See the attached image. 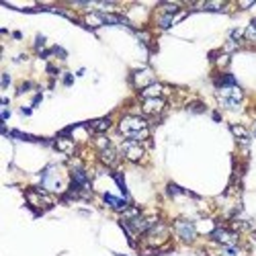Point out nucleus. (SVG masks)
Returning <instances> with one entry per match:
<instances>
[{
  "label": "nucleus",
  "instance_id": "nucleus-1",
  "mask_svg": "<svg viewBox=\"0 0 256 256\" xmlns=\"http://www.w3.org/2000/svg\"><path fill=\"white\" fill-rule=\"evenodd\" d=\"M119 131L127 137V140H133V142H142L146 140L150 131H148V123L142 117H135V115H125L121 123H119Z\"/></svg>",
  "mask_w": 256,
  "mask_h": 256
},
{
  "label": "nucleus",
  "instance_id": "nucleus-2",
  "mask_svg": "<svg viewBox=\"0 0 256 256\" xmlns=\"http://www.w3.org/2000/svg\"><path fill=\"white\" fill-rule=\"evenodd\" d=\"M219 94V103L223 107H228V109H234V107H238L242 103V90L238 86H230V88H219L217 90Z\"/></svg>",
  "mask_w": 256,
  "mask_h": 256
},
{
  "label": "nucleus",
  "instance_id": "nucleus-3",
  "mask_svg": "<svg viewBox=\"0 0 256 256\" xmlns=\"http://www.w3.org/2000/svg\"><path fill=\"white\" fill-rule=\"evenodd\" d=\"M144 236H146L150 246H160V244H164L168 240V228L164 226V223H154Z\"/></svg>",
  "mask_w": 256,
  "mask_h": 256
},
{
  "label": "nucleus",
  "instance_id": "nucleus-4",
  "mask_svg": "<svg viewBox=\"0 0 256 256\" xmlns=\"http://www.w3.org/2000/svg\"><path fill=\"white\" fill-rule=\"evenodd\" d=\"M174 232H176V236L187 244H191L197 238V230L189 219H176L174 221Z\"/></svg>",
  "mask_w": 256,
  "mask_h": 256
},
{
  "label": "nucleus",
  "instance_id": "nucleus-5",
  "mask_svg": "<svg viewBox=\"0 0 256 256\" xmlns=\"http://www.w3.org/2000/svg\"><path fill=\"white\" fill-rule=\"evenodd\" d=\"M211 238L217 244H223V246H236L238 244V234L234 230H226V228H215L211 232Z\"/></svg>",
  "mask_w": 256,
  "mask_h": 256
},
{
  "label": "nucleus",
  "instance_id": "nucleus-6",
  "mask_svg": "<svg viewBox=\"0 0 256 256\" xmlns=\"http://www.w3.org/2000/svg\"><path fill=\"white\" fill-rule=\"evenodd\" d=\"M121 154H123L127 160H131V162H137V160H142V156H144V148H142L140 142L125 140L123 146H121Z\"/></svg>",
  "mask_w": 256,
  "mask_h": 256
},
{
  "label": "nucleus",
  "instance_id": "nucleus-7",
  "mask_svg": "<svg viewBox=\"0 0 256 256\" xmlns=\"http://www.w3.org/2000/svg\"><path fill=\"white\" fill-rule=\"evenodd\" d=\"M27 197H29L31 203L37 205V211H41V209H45V207L51 205V197L45 193V191H41V189H37V191H29Z\"/></svg>",
  "mask_w": 256,
  "mask_h": 256
},
{
  "label": "nucleus",
  "instance_id": "nucleus-8",
  "mask_svg": "<svg viewBox=\"0 0 256 256\" xmlns=\"http://www.w3.org/2000/svg\"><path fill=\"white\" fill-rule=\"evenodd\" d=\"M164 99H144V105H142V109L146 115H160L164 111Z\"/></svg>",
  "mask_w": 256,
  "mask_h": 256
},
{
  "label": "nucleus",
  "instance_id": "nucleus-9",
  "mask_svg": "<svg viewBox=\"0 0 256 256\" xmlns=\"http://www.w3.org/2000/svg\"><path fill=\"white\" fill-rule=\"evenodd\" d=\"M133 84L137 88H148L150 86V84H154L152 82V72L150 70H137L135 74H133Z\"/></svg>",
  "mask_w": 256,
  "mask_h": 256
},
{
  "label": "nucleus",
  "instance_id": "nucleus-10",
  "mask_svg": "<svg viewBox=\"0 0 256 256\" xmlns=\"http://www.w3.org/2000/svg\"><path fill=\"white\" fill-rule=\"evenodd\" d=\"M99 158H101V162L107 164V166H115L117 164V160H119V150H115V148H107V150L99 152Z\"/></svg>",
  "mask_w": 256,
  "mask_h": 256
},
{
  "label": "nucleus",
  "instance_id": "nucleus-11",
  "mask_svg": "<svg viewBox=\"0 0 256 256\" xmlns=\"http://www.w3.org/2000/svg\"><path fill=\"white\" fill-rule=\"evenodd\" d=\"M103 199H105L107 205L113 207V209H117V211H125V209H127V201L121 199V197H115V195H111V193H105Z\"/></svg>",
  "mask_w": 256,
  "mask_h": 256
},
{
  "label": "nucleus",
  "instance_id": "nucleus-12",
  "mask_svg": "<svg viewBox=\"0 0 256 256\" xmlns=\"http://www.w3.org/2000/svg\"><path fill=\"white\" fill-rule=\"evenodd\" d=\"M56 148L60 152H64V154H74V142L70 140V137H66V135H60L58 140H56Z\"/></svg>",
  "mask_w": 256,
  "mask_h": 256
},
{
  "label": "nucleus",
  "instance_id": "nucleus-13",
  "mask_svg": "<svg viewBox=\"0 0 256 256\" xmlns=\"http://www.w3.org/2000/svg\"><path fill=\"white\" fill-rule=\"evenodd\" d=\"M162 92H164V88L160 86L158 82H154V84H150L148 88L142 90V97H144V99H162Z\"/></svg>",
  "mask_w": 256,
  "mask_h": 256
},
{
  "label": "nucleus",
  "instance_id": "nucleus-14",
  "mask_svg": "<svg viewBox=\"0 0 256 256\" xmlns=\"http://www.w3.org/2000/svg\"><path fill=\"white\" fill-rule=\"evenodd\" d=\"M215 86L217 90L219 88H230V86H236V78L232 76V74H221V76L215 78Z\"/></svg>",
  "mask_w": 256,
  "mask_h": 256
},
{
  "label": "nucleus",
  "instance_id": "nucleus-15",
  "mask_svg": "<svg viewBox=\"0 0 256 256\" xmlns=\"http://www.w3.org/2000/svg\"><path fill=\"white\" fill-rule=\"evenodd\" d=\"M88 127H90L92 131H97L99 135H103V133L111 127V119H97V121H90Z\"/></svg>",
  "mask_w": 256,
  "mask_h": 256
},
{
  "label": "nucleus",
  "instance_id": "nucleus-16",
  "mask_svg": "<svg viewBox=\"0 0 256 256\" xmlns=\"http://www.w3.org/2000/svg\"><path fill=\"white\" fill-rule=\"evenodd\" d=\"M103 23H105V21H103V13H90V15L84 17V25H86V27H99Z\"/></svg>",
  "mask_w": 256,
  "mask_h": 256
},
{
  "label": "nucleus",
  "instance_id": "nucleus-17",
  "mask_svg": "<svg viewBox=\"0 0 256 256\" xmlns=\"http://www.w3.org/2000/svg\"><path fill=\"white\" fill-rule=\"evenodd\" d=\"M232 133L236 135V140H240V142L248 144V140H250V133L246 131V127H242V125H232Z\"/></svg>",
  "mask_w": 256,
  "mask_h": 256
},
{
  "label": "nucleus",
  "instance_id": "nucleus-18",
  "mask_svg": "<svg viewBox=\"0 0 256 256\" xmlns=\"http://www.w3.org/2000/svg\"><path fill=\"white\" fill-rule=\"evenodd\" d=\"M244 37H246L248 41H252V43H256V19L246 27V31H244Z\"/></svg>",
  "mask_w": 256,
  "mask_h": 256
},
{
  "label": "nucleus",
  "instance_id": "nucleus-19",
  "mask_svg": "<svg viewBox=\"0 0 256 256\" xmlns=\"http://www.w3.org/2000/svg\"><path fill=\"white\" fill-rule=\"evenodd\" d=\"M172 23H174V15H168V13H164V15H160V17H158V25L162 27V29L170 27Z\"/></svg>",
  "mask_w": 256,
  "mask_h": 256
},
{
  "label": "nucleus",
  "instance_id": "nucleus-20",
  "mask_svg": "<svg viewBox=\"0 0 256 256\" xmlns=\"http://www.w3.org/2000/svg\"><path fill=\"white\" fill-rule=\"evenodd\" d=\"M94 144H97V148H99V152L107 150V148H111V142L107 140L105 135H97V140H94Z\"/></svg>",
  "mask_w": 256,
  "mask_h": 256
},
{
  "label": "nucleus",
  "instance_id": "nucleus-21",
  "mask_svg": "<svg viewBox=\"0 0 256 256\" xmlns=\"http://www.w3.org/2000/svg\"><path fill=\"white\" fill-rule=\"evenodd\" d=\"M201 8H207V10H221V8H223V2H209V4H203Z\"/></svg>",
  "mask_w": 256,
  "mask_h": 256
},
{
  "label": "nucleus",
  "instance_id": "nucleus-22",
  "mask_svg": "<svg viewBox=\"0 0 256 256\" xmlns=\"http://www.w3.org/2000/svg\"><path fill=\"white\" fill-rule=\"evenodd\" d=\"M51 51H53V53H56V56H60V58H66V51H64L62 47H53Z\"/></svg>",
  "mask_w": 256,
  "mask_h": 256
},
{
  "label": "nucleus",
  "instance_id": "nucleus-23",
  "mask_svg": "<svg viewBox=\"0 0 256 256\" xmlns=\"http://www.w3.org/2000/svg\"><path fill=\"white\" fill-rule=\"evenodd\" d=\"M8 84H10V76L8 74H2V88H6Z\"/></svg>",
  "mask_w": 256,
  "mask_h": 256
},
{
  "label": "nucleus",
  "instance_id": "nucleus-24",
  "mask_svg": "<svg viewBox=\"0 0 256 256\" xmlns=\"http://www.w3.org/2000/svg\"><path fill=\"white\" fill-rule=\"evenodd\" d=\"M191 109H193V111H205V105H203V103H199V105H193Z\"/></svg>",
  "mask_w": 256,
  "mask_h": 256
},
{
  "label": "nucleus",
  "instance_id": "nucleus-25",
  "mask_svg": "<svg viewBox=\"0 0 256 256\" xmlns=\"http://www.w3.org/2000/svg\"><path fill=\"white\" fill-rule=\"evenodd\" d=\"M29 88H31V84H29V82H25V84H23V86H21V88H19V94H23V92H27Z\"/></svg>",
  "mask_w": 256,
  "mask_h": 256
},
{
  "label": "nucleus",
  "instance_id": "nucleus-26",
  "mask_svg": "<svg viewBox=\"0 0 256 256\" xmlns=\"http://www.w3.org/2000/svg\"><path fill=\"white\" fill-rule=\"evenodd\" d=\"M72 82H74V78L70 76V74H66V76H64V84H68V86H70Z\"/></svg>",
  "mask_w": 256,
  "mask_h": 256
},
{
  "label": "nucleus",
  "instance_id": "nucleus-27",
  "mask_svg": "<svg viewBox=\"0 0 256 256\" xmlns=\"http://www.w3.org/2000/svg\"><path fill=\"white\" fill-rule=\"evenodd\" d=\"M43 41H45V39L39 35V37H37V41H35V45H37V47H41V45H43Z\"/></svg>",
  "mask_w": 256,
  "mask_h": 256
},
{
  "label": "nucleus",
  "instance_id": "nucleus-28",
  "mask_svg": "<svg viewBox=\"0 0 256 256\" xmlns=\"http://www.w3.org/2000/svg\"><path fill=\"white\" fill-rule=\"evenodd\" d=\"M47 72L51 74V76H56V74H58V68H53V66H49V68H47Z\"/></svg>",
  "mask_w": 256,
  "mask_h": 256
},
{
  "label": "nucleus",
  "instance_id": "nucleus-29",
  "mask_svg": "<svg viewBox=\"0 0 256 256\" xmlns=\"http://www.w3.org/2000/svg\"><path fill=\"white\" fill-rule=\"evenodd\" d=\"M8 117H10V113H8L6 109H4V111H2V121H6V119H8Z\"/></svg>",
  "mask_w": 256,
  "mask_h": 256
},
{
  "label": "nucleus",
  "instance_id": "nucleus-30",
  "mask_svg": "<svg viewBox=\"0 0 256 256\" xmlns=\"http://www.w3.org/2000/svg\"><path fill=\"white\" fill-rule=\"evenodd\" d=\"M41 103V94H37V97H35V101H33V107H37Z\"/></svg>",
  "mask_w": 256,
  "mask_h": 256
},
{
  "label": "nucleus",
  "instance_id": "nucleus-31",
  "mask_svg": "<svg viewBox=\"0 0 256 256\" xmlns=\"http://www.w3.org/2000/svg\"><path fill=\"white\" fill-rule=\"evenodd\" d=\"M254 131H256V127H254Z\"/></svg>",
  "mask_w": 256,
  "mask_h": 256
}]
</instances>
